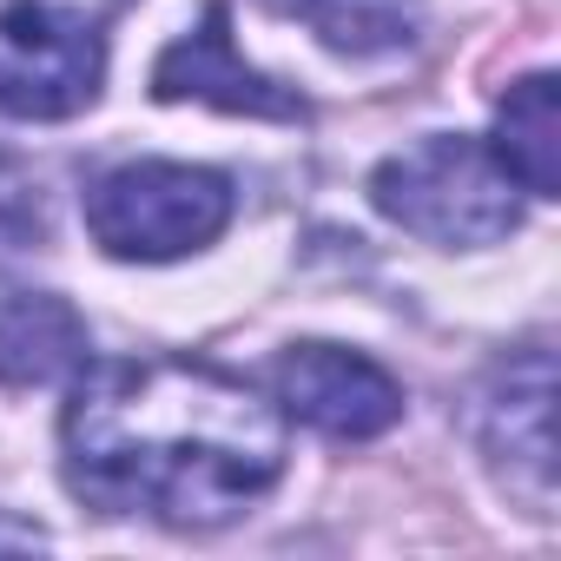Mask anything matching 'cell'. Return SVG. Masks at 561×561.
<instances>
[{
    "label": "cell",
    "instance_id": "7a4b0ae2",
    "mask_svg": "<svg viewBox=\"0 0 561 561\" xmlns=\"http://www.w3.org/2000/svg\"><path fill=\"white\" fill-rule=\"evenodd\" d=\"M515 179L502 172V159L482 139L462 133H436L416 139L410 152L383 159L370 172V198L390 225L430 238V244H495L515 231L522 205H515Z\"/></svg>",
    "mask_w": 561,
    "mask_h": 561
},
{
    "label": "cell",
    "instance_id": "6da1fadb",
    "mask_svg": "<svg viewBox=\"0 0 561 561\" xmlns=\"http://www.w3.org/2000/svg\"><path fill=\"white\" fill-rule=\"evenodd\" d=\"M60 449L87 508L218 528L285 476V416L211 364L133 357L73 383Z\"/></svg>",
    "mask_w": 561,
    "mask_h": 561
},
{
    "label": "cell",
    "instance_id": "277c9868",
    "mask_svg": "<svg viewBox=\"0 0 561 561\" xmlns=\"http://www.w3.org/2000/svg\"><path fill=\"white\" fill-rule=\"evenodd\" d=\"M231 218V185L225 172L205 165H165V159H139L106 172L87 192V225L113 257H185L198 244H211Z\"/></svg>",
    "mask_w": 561,
    "mask_h": 561
},
{
    "label": "cell",
    "instance_id": "52a82bcc",
    "mask_svg": "<svg viewBox=\"0 0 561 561\" xmlns=\"http://www.w3.org/2000/svg\"><path fill=\"white\" fill-rule=\"evenodd\" d=\"M548 410H554V364H548V351H528L495 383V403H489V462H495V476L508 489H522L535 502V515H548V489H554Z\"/></svg>",
    "mask_w": 561,
    "mask_h": 561
},
{
    "label": "cell",
    "instance_id": "3957f363",
    "mask_svg": "<svg viewBox=\"0 0 561 561\" xmlns=\"http://www.w3.org/2000/svg\"><path fill=\"white\" fill-rule=\"evenodd\" d=\"M119 0H0V113L73 119L106 73L100 21Z\"/></svg>",
    "mask_w": 561,
    "mask_h": 561
},
{
    "label": "cell",
    "instance_id": "30bf717a",
    "mask_svg": "<svg viewBox=\"0 0 561 561\" xmlns=\"http://www.w3.org/2000/svg\"><path fill=\"white\" fill-rule=\"evenodd\" d=\"M277 14H298L337 54H397L423 34V0H271Z\"/></svg>",
    "mask_w": 561,
    "mask_h": 561
},
{
    "label": "cell",
    "instance_id": "ba28073f",
    "mask_svg": "<svg viewBox=\"0 0 561 561\" xmlns=\"http://www.w3.org/2000/svg\"><path fill=\"white\" fill-rule=\"evenodd\" d=\"M495 159L522 192H535V198L561 192V87H554V73H528L508 87V100L495 113Z\"/></svg>",
    "mask_w": 561,
    "mask_h": 561
},
{
    "label": "cell",
    "instance_id": "8992f818",
    "mask_svg": "<svg viewBox=\"0 0 561 561\" xmlns=\"http://www.w3.org/2000/svg\"><path fill=\"white\" fill-rule=\"evenodd\" d=\"M152 93L159 100H205L218 113H251V119H305V100L291 87H277V80H264L238 60L225 8H205L198 34H185L159 54Z\"/></svg>",
    "mask_w": 561,
    "mask_h": 561
},
{
    "label": "cell",
    "instance_id": "5b68a950",
    "mask_svg": "<svg viewBox=\"0 0 561 561\" xmlns=\"http://www.w3.org/2000/svg\"><path fill=\"white\" fill-rule=\"evenodd\" d=\"M277 390H285V410L305 416L324 436L364 443L383 436L403 416V390L357 351L344 344H298L277 357Z\"/></svg>",
    "mask_w": 561,
    "mask_h": 561
},
{
    "label": "cell",
    "instance_id": "9c48e42d",
    "mask_svg": "<svg viewBox=\"0 0 561 561\" xmlns=\"http://www.w3.org/2000/svg\"><path fill=\"white\" fill-rule=\"evenodd\" d=\"M87 357V318L67 298H8L0 305V383H54L60 370H73Z\"/></svg>",
    "mask_w": 561,
    "mask_h": 561
}]
</instances>
